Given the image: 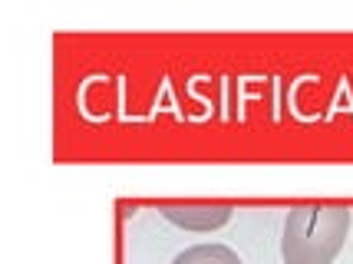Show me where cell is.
Segmentation results:
<instances>
[{
    "label": "cell",
    "instance_id": "3957f363",
    "mask_svg": "<svg viewBox=\"0 0 353 264\" xmlns=\"http://www.w3.org/2000/svg\"><path fill=\"white\" fill-rule=\"evenodd\" d=\"M169 264H245V261L238 258V251L221 245V241H201V245L179 251Z\"/></svg>",
    "mask_w": 353,
    "mask_h": 264
},
{
    "label": "cell",
    "instance_id": "6da1fadb",
    "mask_svg": "<svg viewBox=\"0 0 353 264\" xmlns=\"http://www.w3.org/2000/svg\"><path fill=\"white\" fill-rule=\"evenodd\" d=\"M350 208L340 202L294 205L281 228L284 264H334L350 234Z\"/></svg>",
    "mask_w": 353,
    "mask_h": 264
},
{
    "label": "cell",
    "instance_id": "7a4b0ae2",
    "mask_svg": "<svg viewBox=\"0 0 353 264\" xmlns=\"http://www.w3.org/2000/svg\"><path fill=\"white\" fill-rule=\"evenodd\" d=\"M159 215L182 232L212 234L234 218V205L228 202H169L159 205Z\"/></svg>",
    "mask_w": 353,
    "mask_h": 264
}]
</instances>
